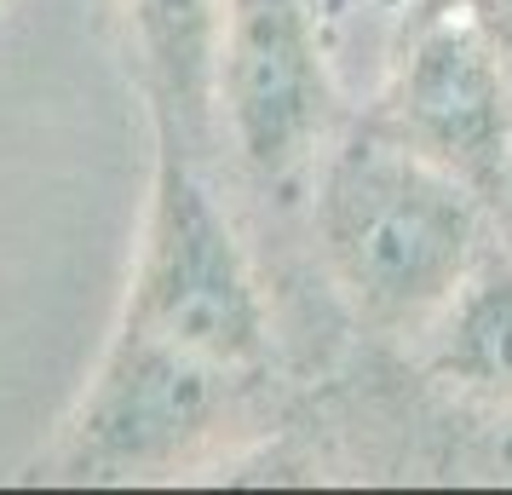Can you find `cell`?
<instances>
[{
    "label": "cell",
    "mask_w": 512,
    "mask_h": 495,
    "mask_svg": "<svg viewBox=\"0 0 512 495\" xmlns=\"http://www.w3.org/2000/svg\"><path fill=\"white\" fill-rule=\"evenodd\" d=\"M501 225L466 179L351 116L305 196V265L351 340L403 352Z\"/></svg>",
    "instance_id": "6da1fadb"
},
{
    "label": "cell",
    "mask_w": 512,
    "mask_h": 495,
    "mask_svg": "<svg viewBox=\"0 0 512 495\" xmlns=\"http://www.w3.org/2000/svg\"><path fill=\"white\" fill-rule=\"evenodd\" d=\"M305 380L242 375L116 323L52 444V478L144 484L173 472L254 467L277 444Z\"/></svg>",
    "instance_id": "7a4b0ae2"
},
{
    "label": "cell",
    "mask_w": 512,
    "mask_h": 495,
    "mask_svg": "<svg viewBox=\"0 0 512 495\" xmlns=\"http://www.w3.org/2000/svg\"><path fill=\"white\" fill-rule=\"evenodd\" d=\"M116 323L242 375L305 380L282 334L271 271L225 208L213 167L167 139H150V196Z\"/></svg>",
    "instance_id": "3957f363"
},
{
    "label": "cell",
    "mask_w": 512,
    "mask_h": 495,
    "mask_svg": "<svg viewBox=\"0 0 512 495\" xmlns=\"http://www.w3.org/2000/svg\"><path fill=\"white\" fill-rule=\"evenodd\" d=\"M357 104L323 0H231L219 58V162L305 248V196Z\"/></svg>",
    "instance_id": "277c9868"
},
{
    "label": "cell",
    "mask_w": 512,
    "mask_h": 495,
    "mask_svg": "<svg viewBox=\"0 0 512 495\" xmlns=\"http://www.w3.org/2000/svg\"><path fill=\"white\" fill-rule=\"evenodd\" d=\"M357 116L449 167L507 219L512 208V64L478 0H409Z\"/></svg>",
    "instance_id": "5b68a950"
},
{
    "label": "cell",
    "mask_w": 512,
    "mask_h": 495,
    "mask_svg": "<svg viewBox=\"0 0 512 495\" xmlns=\"http://www.w3.org/2000/svg\"><path fill=\"white\" fill-rule=\"evenodd\" d=\"M150 139L219 162V58L231 0H116Z\"/></svg>",
    "instance_id": "8992f818"
},
{
    "label": "cell",
    "mask_w": 512,
    "mask_h": 495,
    "mask_svg": "<svg viewBox=\"0 0 512 495\" xmlns=\"http://www.w3.org/2000/svg\"><path fill=\"white\" fill-rule=\"evenodd\" d=\"M426 380H438L461 398L512 409V231L489 236V248L472 260L461 288L443 311L420 329L415 346H403Z\"/></svg>",
    "instance_id": "52a82bcc"
},
{
    "label": "cell",
    "mask_w": 512,
    "mask_h": 495,
    "mask_svg": "<svg viewBox=\"0 0 512 495\" xmlns=\"http://www.w3.org/2000/svg\"><path fill=\"white\" fill-rule=\"evenodd\" d=\"M478 12L489 18L495 41H501V52H507V64H512V0H478Z\"/></svg>",
    "instance_id": "ba28073f"
},
{
    "label": "cell",
    "mask_w": 512,
    "mask_h": 495,
    "mask_svg": "<svg viewBox=\"0 0 512 495\" xmlns=\"http://www.w3.org/2000/svg\"><path fill=\"white\" fill-rule=\"evenodd\" d=\"M507 231H512V208H507Z\"/></svg>",
    "instance_id": "9c48e42d"
}]
</instances>
